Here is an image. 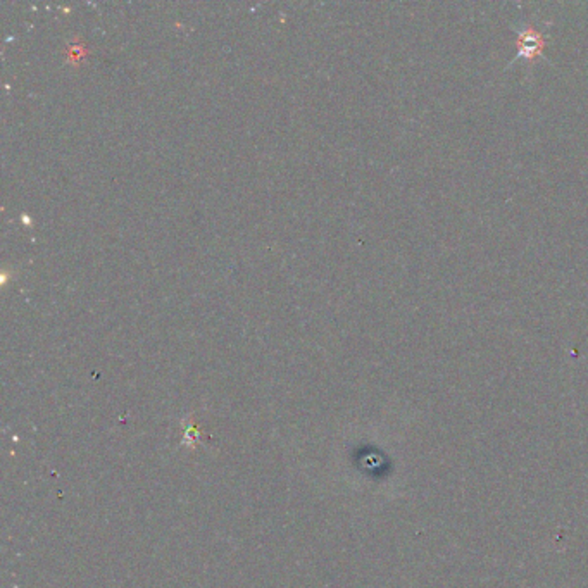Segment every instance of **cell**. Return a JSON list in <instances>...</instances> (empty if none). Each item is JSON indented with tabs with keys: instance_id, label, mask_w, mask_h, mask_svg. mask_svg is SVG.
I'll use <instances>...</instances> for the list:
<instances>
[{
	"instance_id": "cell-1",
	"label": "cell",
	"mask_w": 588,
	"mask_h": 588,
	"mask_svg": "<svg viewBox=\"0 0 588 588\" xmlns=\"http://www.w3.org/2000/svg\"><path fill=\"white\" fill-rule=\"evenodd\" d=\"M545 47V36L535 28H526L518 36V58L535 60Z\"/></svg>"
}]
</instances>
